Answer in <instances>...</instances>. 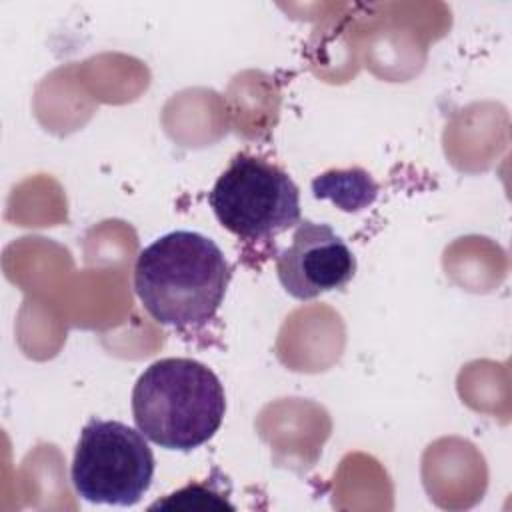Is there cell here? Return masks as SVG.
<instances>
[{
  "label": "cell",
  "instance_id": "6da1fadb",
  "mask_svg": "<svg viewBox=\"0 0 512 512\" xmlns=\"http://www.w3.org/2000/svg\"><path fill=\"white\" fill-rule=\"evenodd\" d=\"M230 266L206 236L176 230L146 246L134 266V290L146 312L166 326L210 322L228 288Z\"/></svg>",
  "mask_w": 512,
  "mask_h": 512
},
{
  "label": "cell",
  "instance_id": "7a4b0ae2",
  "mask_svg": "<svg viewBox=\"0 0 512 512\" xmlns=\"http://www.w3.org/2000/svg\"><path fill=\"white\" fill-rule=\"evenodd\" d=\"M226 396L218 376L192 358L152 362L132 390L138 430L166 450L190 452L220 428Z\"/></svg>",
  "mask_w": 512,
  "mask_h": 512
},
{
  "label": "cell",
  "instance_id": "3957f363",
  "mask_svg": "<svg viewBox=\"0 0 512 512\" xmlns=\"http://www.w3.org/2000/svg\"><path fill=\"white\" fill-rule=\"evenodd\" d=\"M154 476V456L140 430L118 420L90 418L80 432L72 486L92 504L134 506L148 492Z\"/></svg>",
  "mask_w": 512,
  "mask_h": 512
},
{
  "label": "cell",
  "instance_id": "277c9868",
  "mask_svg": "<svg viewBox=\"0 0 512 512\" xmlns=\"http://www.w3.org/2000/svg\"><path fill=\"white\" fill-rule=\"evenodd\" d=\"M208 202L234 236L268 240L300 222V194L292 178L258 156L236 154L214 182Z\"/></svg>",
  "mask_w": 512,
  "mask_h": 512
},
{
  "label": "cell",
  "instance_id": "5b68a950",
  "mask_svg": "<svg viewBox=\"0 0 512 512\" xmlns=\"http://www.w3.org/2000/svg\"><path fill=\"white\" fill-rule=\"evenodd\" d=\"M276 272L282 288L292 298L312 300L324 292L344 288L356 272V260L330 226L300 220L292 244L276 260Z\"/></svg>",
  "mask_w": 512,
  "mask_h": 512
},
{
  "label": "cell",
  "instance_id": "8992f818",
  "mask_svg": "<svg viewBox=\"0 0 512 512\" xmlns=\"http://www.w3.org/2000/svg\"><path fill=\"white\" fill-rule=\"evenodd\" d=\"M312 190L316 198H330L346 212L372 204L378 194L376 182L362 168L326 172L312 182Z\"/></svg>",
  "mask_w": 512,
  "mask_h": 512
}]
</instances>
